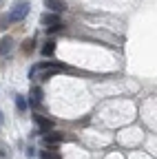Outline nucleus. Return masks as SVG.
Returning <instances> with one entry per match:
<instances>
[{
	"mask_svg": "<svg viewBox=\"0 0 157 159\" xmlns=\"http://www.w3.org/2000/svg\"><path fill=\"white\" fill-rule=\"evenodd\" d=\"M29 11H31V5H29V2H18V5L7 13V18H9V22H22V20L29 16Z\"/></svg>",
	"mask_w": 157,
	"mask_h": 159,
	"instance_id": "1",
	"label": "nucleus"
},
{
	"mask_svg": "<svg viewBox=\"0 0 157 159\" xmlns=\"http://www.w3.org/2000/svg\"><path fill=\"white\" fill-rule=\"evenodd\" d=\"M40 25L42 27H53V25H62V20H60V13H42L40 16Z\"/></svg>",
	"mask_w": 157,
	"mask_h": 159,
	"instance_id": "2",
	"label": "nucleus"
},
{
	"mask_svg": "<svg viewBox=\"0 0 157 159\" xmlns=\"http://www.w3.org/2000/svg\"><path fill=\"white\" fill-rule=\"evenodd\" d=\"M33 122L38 124V133H49V130H53V122L51 119H47V117H42V115H33Z\"/></svg>",
	"mask_w": 157,
	"mask_h": 159,
	"instance_id": "3",
	"label": "nucleus"
},
{
	"mask_svg": "<svg viewBox=\"0 0 157 159\" xmlns=\"http://www.w3.org/2000/svg\"><path fill=\"white\" fill-rule=\"evenodd\" d=\"M60 142H64V133H58V130L44 133V144L47 146H55V144H60Z\"/></svg>",
	"mask_w": 157,
	"mask_h": 159,
	"instance_id": "4",
	"label": "nucleus"
},
{
	"mask_svg": "<svg viewBox=\"0 0 157 159\" xmlns=\"http://www.w3.org/2000/svg\"><path fill=\"white\" fill-rule=\"evenodd\" d=\"M44 7L51 9V13H62V11L67 9L64 0H44Z\"/></svg>",
	"mask_w": 157,
	"mask_h": 159,
	"instance_id": "5",
	"label": "nucleus"
},
{
	"mask_svg": "<svg viewBox=\"0 0 157 159\" xmlns=\"http://www.w3.org/2000/svg\"><path fill=\"white\" fill-rule=\"evenodd\" d=\"M42 95H44V93H42V89H40V86H33V89H31V99H29L27 104H35V102H40Z\"/></svg>",
	"mask_w": 157,
	"mask_h": 159,
	"instance_id": "6",
	"label": "nucleus"
},
{
	"mask_svg": "<svg viewBox=\"0 0 157 159\" xmlns=\"http://www.w3.org/2000/svg\"><path fill=\"white\" fill-rule=\"evenodd\" d=\"M16 108L20 111V113H27L29 104H27V97L25 95H16Z\"/></svg>",
	"mask_w": 157,
	"mask_h": 159,
	"instance_id": "7",
	"label": "nucleus"
},
{
	"mask_svg": "<svg viewBox=\"0 0 157 159\" xmlns=\"http://www.w3.org/2000/svg\"><path fill=\"white\" fill-rule=\"evenodd\" d=\"M53 53H55V42H53V40H47L44 47H42V55L44 57H51Z\"/></svg>",
	"mask_w": 157,
	"mask_h": 159,
	"instance_id": "8",
	"label": "nucleus"
},
{
	"mask_svg": "<svg viewBox=\"0 0 157 159\" xmlns=\"http://www.w3.org/2000/svg\"><path fill=\"white\" fill-rule=\"evenodd\" d=\"M11 51V38H2V40H0V55H7Z\"/></svg>",
	"mask_w": 157,
	"mask_h": 159,
	"instance_id": "9",
	"label": "nucleus"
},
{
	"mask_svg": "<svg viewBox=\"0 0 157 159\" xmlns=\"http://www.w3.org/2000/svg\"><path fill=\"white\" fill-rule=\"evenodd\" d=\"M40 159H60V155H58V152H55V148L51 146L49 150H44V152L40 155Z\"/></svg>",
	"mask_w": 157,
	"mask_h": 159,
	"instance_id": "10",
	"label": "nucleus"
},
{
	"mask_svg": "<svg viewBox=\"0 0 157 159\" xmlns=\"http://www.w3.org/2000/svg\"><path fill=\"white\" fill-rule=\"evenodd\" d=\"M33 51V40H25L22 42V53H31Z\"/></svg>",
	"mask_w": 157,
	"mask_h": 159,
	"instance_id": "11",
	"label": "nucleus"
},
{
	"mask_svg": "<svg viewBox=\"0 0 157 159\" xmlns=\"http://www.w3.org/2000/svg\"><path fill=\"white\" fill-rule=\"evenodd\" d=\"M7 27H9V18L5 16V18H0V29H2V31H5Z\"/></svg>",
	"mask_w": 157,
	"mask_h": 159,
	"instance_id": "12",
	"label": "nucleus"
},
{
	"mask_svg": "<svg viewBox=\"0 0 157 159\" xmlns=\"http://www.w3.org/2000/svg\"><path fill=\"white\" fill-rule=\"evenodd\" d=\"M25 152H27V157H35V148H33V146H29Z\"/></svg>",
	"mask_w": 157,
	"mask_h": 159,
	"instance_id": "13",
	"label": "nucleus"
},
{
	"mask_svg": "<svg viewBox=\"0 0 157 159\" xmlns=\"http://www.w3.org/2000/svg\"><path fill=\"white\" fill-rule=\"evenodd\" d=\"M0 155H2V150H0Z\"/></svg>",
	"mask_w": 157,
	"mask_h": 159,
	"instance_id": "14",
	"label": "nucleus"
}]
</instances>
